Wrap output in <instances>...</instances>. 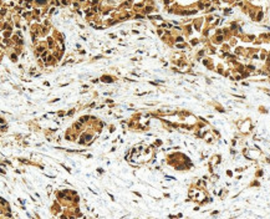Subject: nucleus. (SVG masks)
Returning a JSON list of instances; mask_svg holds the SVG:
<instances>
[{
	"instance_id": "obj_1",
	"label": "nucleus",
	"mask_w": 270,
	"mask_h": 219,
	"mask_svg": "<svg viewBox=\"0 0 270 219\" xmlns=\"http://www.w3.org/2000/svg\"><path fill=\"white\" fill-rule=\"evenodd\" d=\"M37 1H39V3H42V1H44V0H37Z\"/></svg>"
}]
</instances>
